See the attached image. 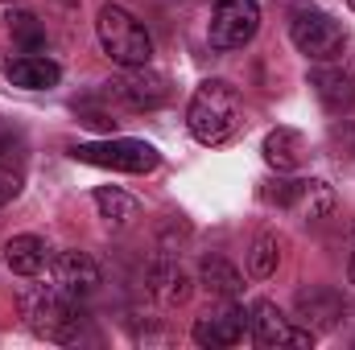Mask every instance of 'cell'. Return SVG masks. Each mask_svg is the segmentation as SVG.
I'll return each instance as SVG.
<instances>
[{"label": "cell", "mask_w": 355, "mask_h": 350, "mask_svg": "<svg viewBox=\"0 0 355 350\" xmlns=\"http://www.w3.org/2000/svg\"><path fill=\"white\" fill-rule=\"evenodd\" d=\"M186 128L198 145L215 149L223 140H232V132L240 128V91L227 79H207L198 83L186 107Z\"/></svg>", "instance_id": "cell-1"}, {"label": "cell", "mask_w": 355, "mask_h": 350, "mask_svg": "<svg viewBox=\"0 0 355 350\" xmlns=\"http://www.w3.org/2000/svg\"><path fill=\"white\" fill-rule=\"evenodd\" d=\"M21 317L37 338H50V342H75L83 334V322H87L79 297L62 293L58 284L25 288L21 293Z\"/></svg>", "instance_id": "cell-2"}, {"label": "cell", "mask_w": 355, "mask_h": 350, "mask_svg": "<svg viewBox=\"0 0 355 350\" xmlns=\"http://www.w3.org/2000/svg\"><path fill=\"white\" fill-rule=\"evenodd\" d=\"M95 37H99L103 54H107L120 71L149 66V58H153V37H149V29H145L124 4H103V8H99V17H95Z\"/></svg>", "instance_id": "cell-3"}, {"label": "cell", "mask_w": 355, "mask_h": 350, "mask_svg": "<svg viewBox=\"0 0 355 350\" xmlns=\"http://www.w3.org/2000/svg\"><path fill=\"white\" fill-rule=\"evenodd\" d=\"M289 42L310 62H335L343 54V46H347V33L322 8H293L289 12Z\"/></svg>", "instance_id": "cell-4"}, {"label": "cell", "mask_w": 355, "mask_h": 350, "mask_svg": "<svg viewBox=\"0 0 355 350\" xmlns=\"http://www.w3.org/2000/svg\"><path fill=\"white\" fill-rule=\"evenodd\" d=\"M75 161L99 165V169H120V174H153L162 153L149 140H132V136H112V140H91L71 149Z\"/></svg>", "instance_id": "cell-5"}, {"label": "cell", "mask_w": 355, "mask_h": 350, "mask_svg": "<svg viewBox=\"0 0 355 350\" xmlns=\"http://www.w3.org/2000/svg\"><path fill=\"white\" fill-rule=\"evenodd\" d=\"M261 29V4L257 0H215L211 8V46L215 50H244Z\"/></svg>", "instance_id": "cell-6"}, {"label": "cell", "mask_w": 355, "mask_h": 350, "mask_svg": "<svg viewBox=\"0 0 355 350\" xmlns=\"http://www.w3.org/2000/svg\"><path fill=\"white\" fill-rule=\"evenodd\" d=\"M248 338L261 350H281V347H314V330H297L272 301H252L248 305Z\"/></svg>", "instance_id": "cell-7"}, {"label": "cell", "mask_w": 355, "mask_h": 350, "mask_svg": "<svg viewBox=\"0 0 355 350\" xmlns=\"http://www.w3.org/2000/svg\"><path fill=\"white\" fill-rule=\"evenodd\" d=\"M107 99H116L132 111H153L170 99V79L149 71V66H132V71H124L120 79L107 83Z\"/></svg>", "instance_id": "cell-8"}, {"label": "cell", "mask_w": 355, "mask_h": 350, "mask_svg": "<svg viewBox=\"0 0 355 350\" xmlns=\"http://www.w3.org/2000/svg\"><path fill=\"white\" fill-rule=\"evenodd\" d=\"M244 334H248V309H244V305H236V301H227L223 309H211V313H207V317H198V322H194V330H190V338H194L198 347H207V350L240 347V342H244Z\"/></svg>", "instance_id": "cell-9"}, {"label": "cell", "mask_w": 355, "mask_h": 350, "mask_svg": "<svg viewBox=\"0 0 355 350\" xmlns=\"http://www.w3.org/2000/svg\"><path fill=\"white\" fill-rule=\"evenodd\" d=\"M190 272L174 260V256H157V260L149 264V272H145V293H149V301L153 305H162V309H178V305H186L190 301Z\"/></svg>", "instance_id": "cell-10"}, {"label": "cell", "mask_w": 355, "mask_h": 350, "mask_svg": "<svg viewBox=\"0 0 355 350\" xmlns=\"http://www.w3.org/2000/svg\"><path fill=\"white\" fill-rule=\"evenodd\" d=\"M50 268H54V284L62 288V293H71V297H91L99 284H103V272H99V264L91 260L87 252H58L54 260H50Z\"/></svg>", "instance_id": "cell-11"}, {"label": "cell", "mask_w": 355, "mask_h": 350, "mask_svg": "<svg viewBox=\"0 0 355 350\" xmlns=\"http://www.w3.org/2000/svg\"><path fill=\"white\" fill-rule=\"evenodd\" d=\"M343 309H347L343 297H339L335 288H327V284H310V288L297 293V317H302L306 330H314V334L335 330L339 317H343Z\"/></svg>", "instance_id": "cell-12"}, {"label": "cell", "mask_w": 355, "mask_h": 350, "mask_svg": "<svg viewBox=\"0 0 355 350\" xmlns=\"http://www.w3.org/2000/svg\"><path fill=\"white\" fill-rule=\"evenodd\" d=\"M310 87L318 95V103L327 111H335V116L355 107V79L343 66H314L310 71Z\"/></svg>", "instance_id": "cell-13"}, {"label": "cell", "mask_w": 355, "mask_h": 350, "mask_svg": "<svg viewBox=\"0 0 355 350\" xmlns=\"http://www.w3.org/2000/svg\"><path fill=\"white\" fill-rule=\"evenodd\" d=\"M4 75H8V83H12V87L50 91V87H58L62 66H58L54 58H42V54H21V58H12V62L4 66Z\"/></svg>", "instance_id": "cell-14"}, {"label": "cell", "mask_w": 355, "mask_h": 350, "mask_svg": "<svg viewBox=\"0 0 355 350\" xmlns=\"http://www.w3.org/2000/svg\"><path fill=\"white\" fill-rule=\"evenodd\" d=\"M261 153H265L268 169L293 174V169L302 165V157H306V140H302V132H293V128H272L265 136V145H261Z\"/></svg>", "instance_id": "cell-15"}, {"label": "cell", "mask_w": 355, "mask_h": 350, "mask_svg": "<svg viewBox=\"0 0 355 350\" xmlns=\"http://www.w3.org/2000/svg\"><path fill=\"white\" fill-rule=\"evenodd\" d=\"M54 260L50 256V243L42 235H12L4 243V264L17 272V276H37L46 264Z\"/></svg>", "instance_id": "cell-16"}, {"label": "cell", "mask_w": 355, "mask_h": 350, "mask_svg": "<svg viewBox=\"0 0 355 350\" xmlns=\"http://www.w3.org/2000/svg\"><path fill=\"white\" fill-rule=\"evenodd\" d=\"M198 280H202V288H207L211 297H219V301H236V297L244 293V272L232 260H223V256H207V260L198 264Z\"/></svg>", "instance_id": "cell-17"}, {"label": "cell", "mask_w": 355, "mask_h": 350, "mask_svg": "<svg viewBox=\"0 0 355 350\" xmlns=\"http://www.w3.org/2000/svg\"><path fill=\"white\" fill-rule=\"evenodd\" d=\"M95 210H99V219H103L107 227H128V223L137 219V198H128V194L116 190V185H99V190H95Z\"/></svg>", "instance_id": "cell-18"}, {"label": "cell", "mask_w": 355, "mask_h": 350, "mask_svg": "<svg viewBox=\"0 0 355 350\" xmlns=\"http://www.w3.org/2000/svg\"><path fill=\"white\" fill-rule=\"evenodd\" d=\"M277 264H281V239L277 235H257L252 248H248V272L257 280H268L277 272Z\"/></svg>", "instance_id": "cell-19"}, {"label": "cell", "mask_w": 355, "mask_h": 350, "mask_svg": "<svg viewBox=\"0 0 355 350\" xmlns=\"http://www.w3.org/2000/svg\"><path fill=\"white\" fill-rule=\"evenodd\" d=\"M8 21V33L29 50V54H37L42 46H46V29H42V21L33 17V12H25V8H17V12H8L4 17Z\"/></svg>", "instance_id": "cell-20"}, {"label": "cell", "mask_w": 355, "mask_h": 350, "mask_svg": "<svg viewBox=\"0 0 355 350\" xmlns=\"http://www.w3.org/2000/svg\"><path fill=\"white\" fill-rule=\"evenodd\" d=\"M306 190H310V181L277 177L272 185H265V202H268V206H281V210H297V206L306 202Z\"/></svg>", "instance_id": "cell-21"}, {"label": "cell", "mask_w": 355, "mask_h": 350, "mask_svg": "<svg viewBox=\"0 0 355 350\" xmlns=\"http://www.w3.org/2000/svg\"><path fill=\"white\" fill-rule=\"evenodd\" d=\"M17 190H21V177H17V169H0V206H8V202L17 198Z\"/></svg>", "instance_id": "cell-22"}, {"label": "cell", "mask_w": 355, "mask_h": 350, "mask_svg": "<svg viewBox=\"0 0 355 350\" xmlns=\"http://www.w3.org/2000/svg\"><path fill=\"white\" fill-rule=\"evenodd\" d=\"M347 276H352V284H355V223H352V231H347Z\"/></svg>", "instance_id": "cell-23"}, {"label": "cell", "mask_w": 355, "mask_h": 350, "mask_svg": "<svg viewBox=\"0 0 355 350\" xmlns=\"http://www.w3.org/2000/svg\"><path fill=\"white\" fill-rule=\"evenodd\" d=\"M347 4H352V12H355V0H347Z\"/></svg>", "instance_id": "cell-24"}, {"label": "cell", "mask_w": 355, "mask_h": 350, "mask_svg": "<svg viewBox=\"0 0 355 350\" xmlns=\"http://www.w3.org/2000/svg\"><path fill=\"white\" fill-rule=\"evenodd\" d=\"M0 4H8V0H0Z\"/></svg>", "instance_id": "cell-25"}]
</instances>
